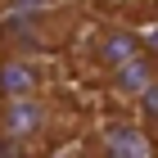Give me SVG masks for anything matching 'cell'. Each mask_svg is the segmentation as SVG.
<instances>
[{
	"label": "cell",
	"instance_id": "1",
	"mask_svg": "<svg viewBox=\"0 0 158 158\" xmlns=\"http://www.w3.org/2000/svg\"><path fill=\"white\" fill-rule=\"evenodd\" d=\"M41 131H45V104L36 95L5 99V109H0V140L5 145H32Z\"/></svg>",
	"mask_w": 158,
	"mask_h": 158
},
{
	"label": "cell",
	"instance_id": "5",
	"mask_svg": "<svg viewBox=\"0 0 158 158\" xmlns=\"http://www.w3.org/2000/svg\"><path fill=\"white\" fill-rule=\"evenodd\" d=\"M109 145L118 158H135L140 154V135L131 131V127H109Z\"/></svg>",
	"mask_w": 158,
	"mask_h": 158
},
{
	"label": "cell",
	"instance_id": "9",
	"mask_svg": "<svg viewBox=\"0 0 158 158\" xmlns=\"http://www.w3.org/2000/svg\"><path fill=\"white\" fill-rule=\"evenodd\" d=\"M63 158H86V154H77V149H73V154H63Z\"/></svg>",
	"mask_w": 158,
	"mask_h": 158
},
{
	"label": "cell",
	"instance_id": "8",
	"mask_svg": "<svg viewBox=\"0 0 158 158\" xmlns=\"http://www.w3.org/2000/svg\"><path fill=\"white\" fill-rule=\"evenodd\" d=\"M9 5H14V9H18V14H32V9H41L45 0H9Z\"/></svg>",
	"mask_w": 158,
	"mask_h": 158
},
{
	"label": "cell",
	"instance_id": "2",
	"mask_svg": "<svg viewBox=\"0 0 158 158\" xmlns=\"http://www.w3.org/2000/svg\"><path fill=\"white\" fill-rule=\"evenodd\" d=\"M140 54V32H131V27H104L95 36V59L104 63V68H122L127 59H135Z\"/></svg>",
	"mask_w": 158,
	"mask_h": 158
},
{
	"label": "cell",
	"instance_id": "3",
	"mask_svg": "<svg viewBox=\"0 0 158 158\" xmlns=\"http://www.w3.org/2000/svg\"><path fill=\"white\" fill-rule=\"evenodd\" d=\"M158 81V68H154V54H135V59H127L122 68H113V86H118V95H145L149 86Z\"/></svg>",
	"mask_w": 158,
	"mask_h": 158
},
{
	"label": "cell",
	"instance_id": "4",
	"mask_svg": "<svg viewBox=\"0 0 158 158\" xmlns=\"http://www.w3.org/2000/svg\"><path fill=\"white\" fill-rule=\"evenodd\" d=\"M41 90V73L23 59H9L0 68V95L5 99H18V95H36Z\"/></svg>",
	"mask_w": 158,
	"mask_h": 158
},
{
	"label": "cell",
	"instance_id": "6",
	"mask_svg": "<svg viewBox=\"0 0 158 158\" xmlns=\"http://www.w3.org/2000/svg\"><path fill=\"white\" fill-rule=\"evenodd\" d=\"M140 99H145V118H149V122H158V81L149 86V90H145Z\"/></svg>",
	"mask_w": 158,
	"mask_h": 158
},
{
	"label": "cell",
	"instance_id": "7",
	"mask_svg": "<svg viewBox=\"0 0 158 158\" xmlns=\"http://www.w3.org/2000/svg\"><path fill=\"white\" fill-rule=\"evenodd\" d=\"M140 50H145V54H154V59H158V23L149 27L145 36H140Z\"/></svg>",
	"mask_w": 158,
	"mask_h": 158
}]
</instances>
